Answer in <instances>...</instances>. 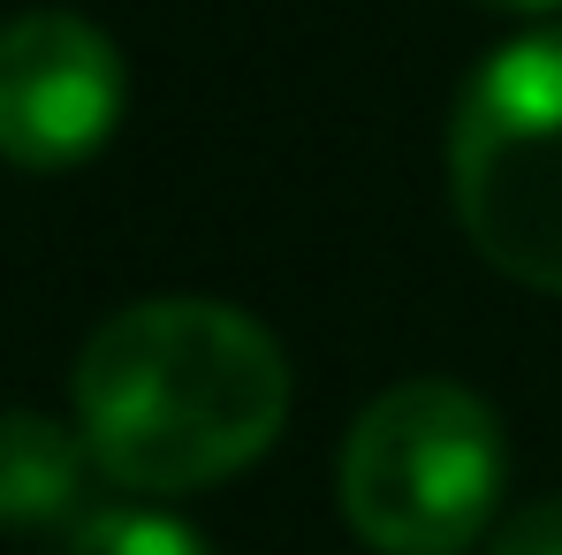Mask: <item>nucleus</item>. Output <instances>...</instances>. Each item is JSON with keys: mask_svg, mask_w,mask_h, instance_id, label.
<instances>
[{"mask_svg": "<svg viewBox=\"0 0 562 555\" xmlns=\"http://www.w3.org/2000/svg\"><path fill=\"white\" fill-rule=\"evenodd\" d=\"M486 555H562V495H540L494 525Z\"/></svg>", "mask_w": 562, "mask_h": 555, "instance_id": "7", "label": "nucleus"}, {"mask_svg": "<svg viewBox=\"0 0 562 555\" xmlns=\"http://www.w3.org/2000/svg\"><path fill=\"white\" fill-rule=\"evenodd\" d=\"M509 479V442L464 380H395L342 442V518L380 555H464L486 541Z\"/></svg>", "mask_w": 562, "mask_h": 555, "instance_id": "3", "label": "nucleus"}, {"mask_svg": "<svg viewBox=\"0 0 562 555\" xmlns=\"http://www.w3.org/2000/svg\"><path fill=\"white\" fill-rule=\"evenodd\" d=\"M449 206L494 275L562 297V15L517 31L464 77Z\"/></svg>", "mask_w": 562, "mask_h": 555, "instance_id": "2", "label": "nucleus"}, {"mask_svg": "<svg viewBox=\"0 0 562 555\" xmlns=\"http://www.w3.org/2000/svg\"><path fill=\"white\" fill-rule=\"evenodd\" d=\"M92 449L77 426L46 411H0V533H54L85 525Z\"/></svg>", "mask_w": 562, "mask_h": 555, "instance_id": "5", "label": "nucleus"}, {"mask_svg": "<svg viewBox=\"0 0 562 555\" xmlns=\"http://www.w3.org/2000/svg\"><path fill=\"white\" fill-rule=\"evenodd\" d=\"M130 99L122 46L77 8H31L0 23V160L23 176H69L114 137Z\"/></svg>", "mask_w": 562, "mask_h": 555, "instance_id": "4", "label": "nucleus"}, {"mask_svg": "<svg viewBox=\"0 0 562 555\" xmlns=\"http://www.w3.org/2000/svg\"><path fill=\"white\" fill-rule=\"evenodd\" d=\"M69 403L99 479L198 495L281 442L289 358L274 328L221 297H145L92 328Z\"/></svg>", "mask_w": 562, "mask_h": 555, "instance_id": "1", "label": "nucleus"}, {"mask_svg": "<svg viewBox=\"0 0 562 555\" xmlns=\"http://www.w3.org/2000/svg\"><path fill=\"white\" fill-rule=\"evenodd\" d=\"M486 8H509V15H540V23H555L562 0H486Z\"/></svg>", "mask_w": 562, "mask_h": 555, "instance_id": "8", "label": "nucleus"}, {"mask_svg": "<svg viewBox=\"0 0 562 555\" xmlns=\"http://www.w3.org/2000/svg\"><path fill=\"white\" fill-rule=\"evenodd\" d=\"M69 555H213L205 533L168 518V510H145V502H122V510H92L77 533H69Z\"/></svg>", "mask_w": 562, "mask_h": 555, "instance_id": "6", "label": "nucleus"}]
</instances>
